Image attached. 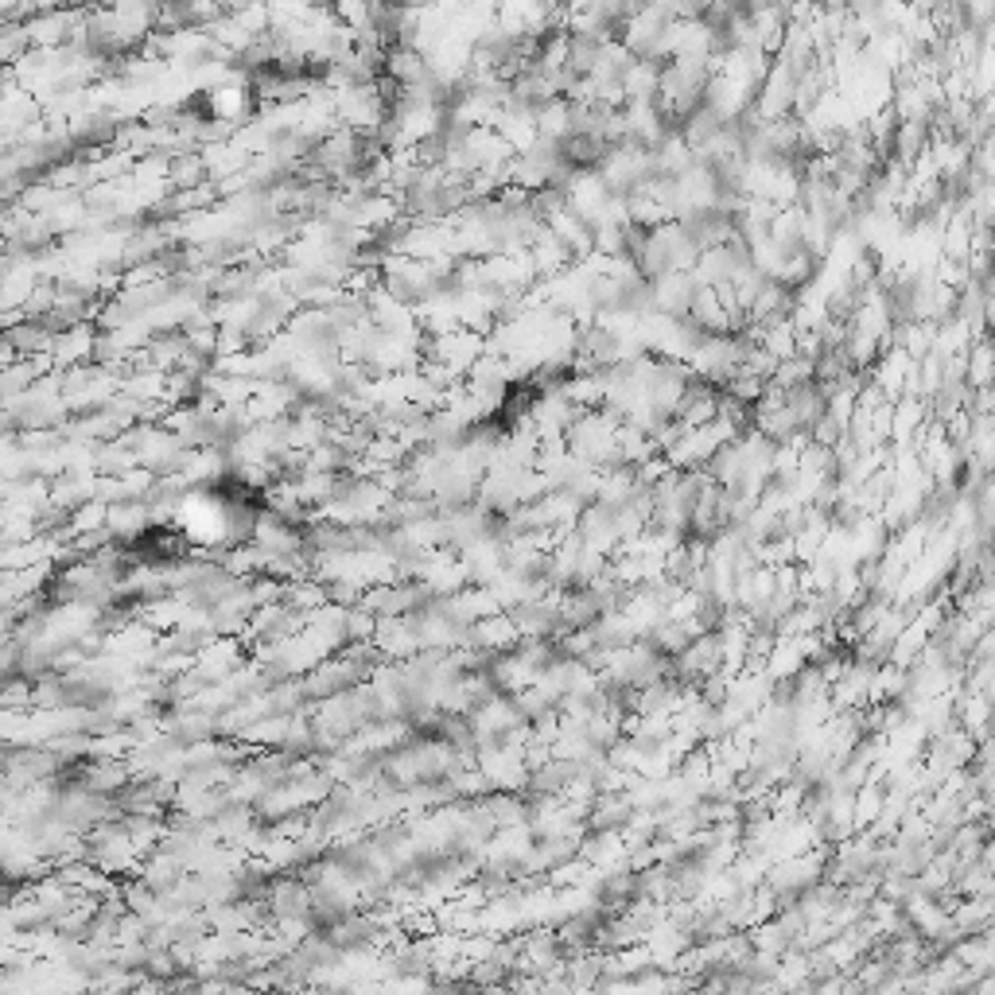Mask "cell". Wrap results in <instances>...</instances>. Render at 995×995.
<instances>
[{
    "label": "cell",
    "mask_w": 995,
    "mask_h": 995,
    "mask_svg": "<svg viewBox=\"0 0 995 995\" xmlns=\"http://www.w3.org/2000/svg\"><path fill=\"white\" fill-rule=\"evenodd\" d=\"M948 0H909V12H917V16H933V12H941V8H945Z\"/></svg>",
    "instance_id": "cell-1"
},
{
    "label": "cell",
    "mask_w": 995,
    "mask_h": 995,
    "mask_svg": "<svg viewBox=\"0 0 995 995\" xmlns=\"http://www.w3.org/2000/svg\"><path fill=\"white\" fill-rule=\"evenodd\" d=\"M816 12H847L852 8V0H813Z\"/></svg>",
    "instance_id": "cell-2"
}]
</instances>
